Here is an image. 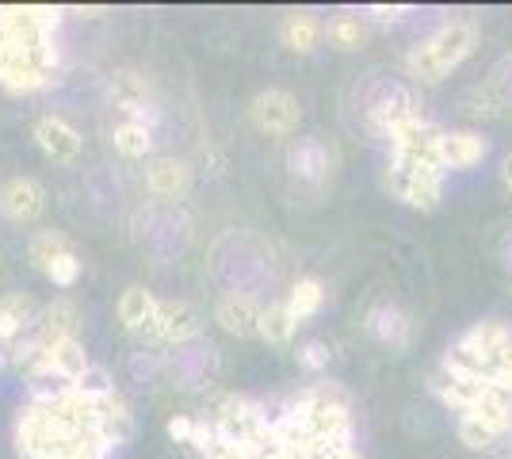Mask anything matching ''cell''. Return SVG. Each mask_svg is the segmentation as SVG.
Masks as SVG:
<instances>
[{
	"label": "cell",
	"mask_w": 512,
	"mask_h": 459,
	"mask_svg": "<svg viewBox=\"0 0 512 459\" xmlns=\"http://www.w3.org/2000/svg\"><path fill=\"white\" fill-rule=\"evenodd\" d=\"M77 329H81L77 303H73V299H54V303L46 306L35 341H39V345H50V341H62V337H77Z\"/></svg>",
	"instance_id": "26"
},
{
	"label": "cell",
	"mask_w": 512,
	"mask_h": 459,
	"mask_svg": "<svg viewBox=\"0 0 512 459\" xmlns=\"http://www.w3.org/2000/svg\"><path fill=\"white\" fill-rule=\"evenodd\" d=\"M260 310H264V306H256L253 295L230 291V295H222L218 306H214V322L226 329L230 337H256V329H260Z\"/></svg>",
	"instance_id": "15"
},
{
	"label": "cell",
	"mask_w": 512,
	"mask_h": 459,
	"mask_svg": "<svg viewBox=\"0 0 512 459\" xmlns=\"http://www.w3.org/2000/svg\"><path fill=\"white\" fill-rule=\"evenodd\" d=\"M295 329H299V318L287 310V303H272L260 310V329H256V337H264L268 345H287V341L295 337Z\"/></svg>",
	"instance_id": "28"
},
{
	"label": "cell",
	"mask_w": 512,
	"mask_h": 459,
	"mask_svg": "<svg viewBox=\"0 0 512 459\" xmlns=\"http://www.w3.org/2000/svg\"><path fill=\"white\" fill-rule=\"evenodd\" d=\"M111 146L123 153V157H150L153 127L150 123H138V119H123V123L111 131Z\"/></svg>",
	"instance_id": "27"
},
{
	"label": "cell",
	"mask_w": 512,
	"mask_h": 459,
	"mask_svg": "<svg viewBox=\"0 0 512 459\" xmlns=\"http://www.w3.org/2000/svg\"><path fill=\"white\" fill-rule=\"evenodd\" d=\"M299 364L306 372H321V368H329V345L325 341H306L299 349Z\"/></svg>",
	"instance_id": "35"
},
{
	"label": "cell",
	"mask_w": 512,
	"mask_h": 459,
	"mask_svg": "<svg viewBox=\"0 0 512 459\" xmlns=\"http://www.w3.org/2000/svg\"><path fill=\"white\" fill-rule=\"evenodd\" d=\"M35 326V303L23 291L0 295V345H16L27 329Z\"/></svg>",
	"instance_id": "22"
},
{
	"label": "cell",
	"mask_w": 512,
	"mask_h": 459,
	"mask_svg": "<svg viewBox=\"0 0 512 459\" xmlns=\"http://www.w3.org/2000/svg\"><path fill=\"white\" fill-rule=\"evenodd\" d=\"M283 303H287V310H291L299 322L302 318H314L321 306H325V284L314 280V276H302V280H295L291 295H287Z\"/></svg>",
	"instance_id": "29"
},
{
	"label": "cell",
	"mask_w": 512,
	"mask_h": 459,
	"mask_svg": "<svg viewBox=\"0 0 512 459\" xmlns=\"http://www.w3.org/2000/svg\"><path fill=\"white\" fill-rule=\"evenodd\" d=\"M493 383H501V387H509L512 391V341L505 345L501 360H497V368H493Z\"/></svg>",
	"instance_id": "41"
},
{
	"label": "cell",
	"mask_w": 512,
	"mask_h": 459,
	"mask_svg": "<svg viewBox=\"0 0 512 459\" xmlns=\"http://www.w3.org/2000/svg\"><path fill=\"white\" fill-rule=\"evenodd\" d=\"M249 123L256 134L264 138H287L299 131L302 123V104L295 92L287 88H264L249 100Z\"/></svg>",
	"instance_id": "5"
},
{
	"label": "cell",
	"mask_w": 512,
	"mask_h": 459,
	"mask_svg": "<svg viewBox=\"0 0 512 459\" xmlns=\"http://www.w3.org/2000/svg\"><path fill=\"white\" fill-rule=\"evenodd\" d=\"M214 364H218V356H214L211 345H195V349H188V352H176L169 372L180 387H203V383L211 379Z\"/></svg>",
	"instance_id": "25"
},
{
	"label": "cell",
	"mask_w": 512,
	"mask_h": 459,
	"mask_svg": "<svg viewBox=\"0 0 512 459\" xmlns=\"http://www.w3.org/2000/svg\"><path fill=\"white\" fill-rule=\"evenodd\" d=\"M409 119H421V100L406 85L383 88V96H375L371 108H367V127L375 134H383V138H390L398 127H406Z\"/></svg>",
	"instance_id": "6"
},
{
	"label": "cell",
	"mask_w": 512,
	"mask_h": 459,
	"mask_svg": "<svg viewBox=\"0 0 512 459\" xmlns=\"http://www.w3.org/2000/svg\"><path fill=\"white\" fill-rule=\"evenodd\" d=\"M490 153V142L474 131H440V165L451 169H470Z\"/></svg>",
	"instance_id": "17"
},
{
	"label": "cell",
	"mask_w": 512,
	"mask_h": 459,
	"mask_svg": "<svg viewBox=\"0 0 512 459\" xmlns=\"http://www.w3.org/2000/svg\"><path fill=\"white\" fill-rule=\"evenodd\" d=\"M73 391L81 394V398H92V402H96V398H104V394L115 391V383H111V375H107L104 368H96V364H92V368L73 383Z\"/></svg>",
	"instance_id": "34"
},
{
	"label": "cell",
	"mask_w": 512,
	"mask_h": 459,
	"mask_svg": "<svg viewBox=\"0 0 512 459\" xmlns=\"http://www.w3.org/2000/svg\"><path fill=\"white\" fill-rule=\"evenodd\" d=\"M199 329H203L199 310L192 303H184V299H169V303L157 306L150 337L161 341V345H172V349H184V345H192L195 337H199Z\"/></svg>",
	"instance_id": "7"
},
{
	"label": "cell",
	"mask_w": 512,
	"mask_h": 459,
	"mask_svg": "<svg viewBox=\"0 0 512 459\" xmlns=\"http://www.w3.org/2000/svg\"><path fill=\"white\" fill-rule=\"evenodd\" d=\"M214 433L222 440H234L241 448H249L253 456L272 448V417L264 414V406L253 398L230 394L218 402L214 410Z\"/></svg>",
	"instance_id": "3"
},
{
	"label": "cell",
	"mask_w": 512,
	"mask_h": 459,
	"mask_svg": "<svg viewBox=\"0 0 512 459\" xmlns=\"http://www.w3.org/2000/svg\"><path fill=\"white\" fill-rule=\"evenodd\" d=\"M325 39V23L314 12H287L279 23V43L291 54H314Z\"/></svg>",
	"instance_id": "19"
},
{
	"label": "cell",
	"mask_w": 512,
	"mask_h": 459,
	"mask_svg": "<svg viewBox=\"0 0 512 459\" xmlns=\"http://www.w3.org/2000/svg\"><path fill=\"white\" fill-rule=\"evenodd\" d=\"M505 257H509V264H512V238H509V245H505Z\"/></svg>",
	"instance_id": "43"
},
{
	"label": "cell",
	"mask_w": 512,
	"mask_h": 459,
	"mask_svg": "<svg viewBox=\"0 0 512 459\" xmlns=\"http://www.w3.org/2000/svg\"><path fill=\"white\" fill-rule=\"evenodd\" d=\"M478 46V27L474 20H448L444 27H436L428 39L409 50L406 69L409 81L417 85H440L444 77H451V69H459L474 54Z\"/></svg>",
	"instance_id": "1"
},
{
	"label": "cell",
	"mask_w": 512,
	"mask_h": 459,
	"mask_svg": "<svg viewBox=\"0 0 512 459\" xmlns=\"http://www.w3.org/2000/svg\"><path fill=\"white\" fill-rule=\"evenodd\" d=\"M459 440L467 444L470 452H482V448H490L493 440H497V433H493V429H486L478 417L463 414V417H459Z\"/></svg>",
	"instance_id": "33"
},
{
	"label": "cell",
	"mask_w": 512,
	"mask_h": 459,
	"mask_svg": "<svg viewBox=\"0 0 512 459\" xmlns=\"http://www.w3.org/2000/svg\"><path fill=\"white\" fill-rule=\"evenodd\" d=\"M367 329H371V337L386 345L390 352H406L409 341H413V322H409L406 310H398V306H375L371 314H367Z\"/></svg>",
	"instance_id": "16"
},
{
	"label": "cell",
	"mask_w": 512,
	"mask_h": 459,
	"mask_svg": "<svg viewBox=\"0 0 512 459\" xmlns=\"http://www.w3.org/2000/svg\"><path fill=\"white\" fill-rule=\"evenodd\" d=\"M367 16H371L375 23H402L409 16V8L406 4H371Z\"/></svg>",
	"instance_id": "39"
},
{
	"label": "cell",
	"mask_w": 512,
	"mask_h": 459,
	"mask_svg": "<svg viewBox=\"0 0 512 459\" xmlns=\"http://www.w3.org/2000/svg\"><path fill=\"white\" fill-rule=\"evenodd\" d=\"M92 406H96V437L104 440L107 448L127 444L130 433H134V414H130L127 398L119 391H111L104 398H96Z\"/></svg>",
	"instance_id": "13"
},
{
	"label": "cell",
	"mask_w": 512,
	"mask_h": 459,
	"mask_svg": "<svg viewBox=\"0 0 512 459\" xmlns=\"http://www.w3.org/2000/svg\"><path fill=\"white\" fill-rule=\"evenodd\" d=\"M146 188L161 203L188 199V192H192V169H188V161H180V157H153L150 169H146Z\"/></svg>",
	"instance_id": "11"
},
{
	"label": "cell",
	"mask_w": 512,
	"mask_h": 459,
	"mask_svg": "<svg viewBox=\"0 0 512 459\" xmlns=\"http://www.w3.org/2000/svg\"><path fill=\"white\" fill-rule=\"evenodd\" d=\"M107 452H111V448L92 433V437H85L81 444H73V448L65 452V459H107Z\"/></svg>",
	"instance_id": "36"
},
{
	"label": "cell",
	"mask_w": 512,
	"mask_h": 459,
	"mask_svg": "<svg viewBox=\"0 0 512 459\" xmlns=\"http://www.w3.org/2000/svg\"><path fill=\"white\" fill-rule=\"evenodd\" d=\"M512 341V329L501 326V322H478V326H470L463 337H459V345L470 352H478L486 364H490V372L497 368V360H501V352L505 345Z\"/></svg>",
	"instance_id": "24"
},
{
	"label": "cell",
	"mask_w": 512,
	"mask_h": 459,
	"mask_svg": "<svg viewBox=\"0 0 512 459\" xmlns=\"http://www.w3.org/2000/svg\"><path fill=\"white\" fill-rule=\"evenodd\" d=\"M287 417L299 425L306 437L321 440V444H337V440H352V414H348V398L341 387L333 383H318L310 391H302L287 406Z\"/></svg>",
	"instance_id": "2"
},
{
	"label": "cell",
	"mask_w": 512,
	"mask_h": 459,
	"mask_svg": "<svg viewBox=\"0 0 512 459\" xmlns=\"http://www.w3.org/2000/svg\"><path fill=\"white\" fill-rule=\"evenodd\" d=\"M203 459H256L249 448H241V444H234V440H222L214 437V444L207 448V456Z\"/></svg>",
	"instance_id": "37"
},
{
	"label": "cell",
	"mask_w": 512,
	"mask_h": 459,
	"mask_svg": "<svg viewBox=\"0 0 512 459\" xmlns=\"http://www.w3.org/2000/svg\"><path fill=\"white\" fill-rule=\"evenodd\" d=\"M46 211V192L35 176H12L0 184V215L8 222H35Z\"/></svg>",
	"instance_id": "9"
},
{
	"label": "cell",
	"mask_w": 512,
	"mask_h": 459,
	"mask_svg": "<svg viewBox=\"0 0 512 459\" xmlns=\"http://www.w3.org/2000/svg\"><path fill=\"white\" fill-rule=\"evenodd\" d=\"M43 364L46 368H54L65 383H77V379L92 368V360H88V349L81 337H62V341L43 345Z\"/></svg>",
	"instance_id": "18"
},
{
	"label": "cell",
	"mask_w": 512,
	"mask_h": 459,
	"mask_svg": "<svg viewBox=\"0 0 512 459\" xmlns=\"http://www.w3.org/2000/svg\"><path fill=\"white\" fill-rule=\"evenodd\" d=\"M169 437L180 444V448H188L192 444V433H195V417H188V414H176V417H169Z\"/></svg>",
	"instance_id": "38"
},
{
	"label": "cell",
	"mask_w": 512,
	"mask_h": 459,
	"mask_svg": "<svg viewBox=\"0 0 512 459\" xmlns=\"http://www.w3.org/2000/svg\"><path fill=\"white\" fill-rule=\"evenodd\" d=\"M318 459H360L352 440H337V444H321Z\"/></svg>",
	"instance_id": "40"
},
{
	"label": "cell",
	"mask_w": 512,
	"mask_h": 459,
	"mask_svg": "<svg viewBox=\"0 0 512 459\" xmlns=\"http://www.w3.org/2000/svg\"><path fill=\"white\" fill-rule=\"evenodd\" d=\"M107 96H111V104L123 111V119H138V123H157V108H153L150 100V88L146 81L138 77V73H130V69H119L111 81H107Z\"/></svg>",
	"instance_id": "10"
},
{
	"label": "cell",
	"mask_w": 512,
	"mask_h": 459,
	"mask_svg": "<svg viewBox=\"0 0 512 459\" xmlns=\"http://www.w3.org/2000/svg\"><path fill=\"white\" fill-rule=\"evenodd\" d=\"M386 188L402 199L413 211H436L444 199V176L436 173H413V169H398L390 165L386 173Z\"/></svg>",
	"instance_id": "8"
},
{
	"label": "cell",
	"mask_w": 512,
	"mask_h": 459,
	"mask_svg": "<svg viewBox=\"0 0 512 459\" xmlns=\"http://www.w3.org/2000/svg\"><path fill=\"white\" fill-rule=\"evenodd\" d=\"M490 383L493 379H474V375H459V372L440 368V372L432 375V394H436L444 406L459 410V417H463L474 410V402L482 398V391H486Z\"/></svg>",
	"instance_id": "14"
},
{
	"label": "cell",
	"mask_w": 512,
	"mask_h": 459,
	"mask_svg": "<svg viewBox=\"0 0 512 459\" xmlns=\"http://www.w3.org/2000/svg\"><path fill=\"white\" fill-rule=\"evenodd\" d=\"M35 142H39V150L50 157V161H58V165H69V161H77L81 157V131L62 119V115H43L39 123H35Z\"/></svg>",
	"instance_id": "12"
},
{
	"label": "cell",
	"mask_w": 512,
	"mask_h": 459,
	"mask_svg": "<svg viewBox=\"0 0 512 459\" xmlns=\"http://www.w3.org/2000/svg\"><path fill=\"white\" fill-rule=\"evenodd\" d=\"M157 306L161 299L146 291L142 284H130L123 295H119V306H115V314H119V322L127 333H150L153 318H157Z\"/></svg>",
	"instance_id": "21"
},
{
	"label": "cell",
	"mask_w": 512,
	"mask_h": 459,
	"mask_svg": "<svg viewBox=\"0 0 512 459\" xmlns=\"http://www.w3.org/2000/svg\"><path fill=\"white\" fill-rule=\"evenodd\" d=\"M501 184H505V188L512 192V153L505 157V165H501Z\"/></svg>",
	"instance_id": "42"
},
{
	"label": "cell",
	"mask_w": 512,
	"mask_h": 459,
	"mask_svg": "<svg viewBox=\"0 0 512 459\" xmlns=\"http://www.w3.org/2000/svg\"><path fill=\"white\" fill-rule=\"evenodd\" d=\"M43 276L50 280V284H58V287H73L77 280H81V257H77V253H62L58 261L46 264Z\"/></svg>",
	"instance_id": "32"
},
{
	"label": "cell",
	"mask_w": 512,
	"mask_h": 459,
	"mask_svg": "<svg viewBox=\"0 0 512 459\" xmlns=\"http://www.w3.org/2000/svg\"><path fill=\"white\" fill-rule=\"evenodd\" d=\"M287 165H291V173L306 180V184H325V176H329V165H333V157L325 150V142L321 138H299L291 153H287Z\"/></svg>",
	"instance_id": "20"
},
{
	"label": "cell",
	"mask_w": 512,
	"mask_h": 459,
	"mask_svg": "<svg viewBox=\"0 0 512 459\" xmlns=\"http://www.w3.org/2000/svg\"><path fill=\"white\" fill-rule=\"evenodd\" d=\"M470 417H478V421H482L486 429H493L497 437L512 433V391L501 387V383H490V387L482 391V398L474 402Z\"/></svg>",
	"instance_id": "23"
},
{
	"label": "cell",
	"mask_w": 512,
	"mask_h": 459,
	"mask_svg": "<svg viewBox=\"0 0 512 459\" xmlns=\"http://www.w3.org/2000/svg\"><path fill=\"white\" fill-rule=\"evenodd\" d=\"M58 69V46H43V50H27V46H12L0 39V88L12 96H27L54 77Z\"/></svg>",
	"instance_id": "4"
},
{
	"label": "cell",
	"mask_w": 512,
	"mask_h": 459,
	"mask_svg": "<svg viewBox=\"0 0 512 459\" xmlns=\"http://www.w3.org/2000/svg\"><path fill=\"white\" fill-rule=\"evenodd\" d=\"M325 39L333 50H341V54H352V50H360L363 39H367V31H363V20L360 16H352V12H341V16H333L329 27H325Z\"/></svg>",
	"instance_id": "30"
},
{
	"label": "cell",
	"mask_w": 512,
	"mask_h": 459,
	"mask_svg": "<svg viewBox=\"0 0 512 459\" xmlns=\"http://www.w3.org/2000/svg\"><path fill=\"white\" fill-rule=\"evenodd\" d=\"M62 253H73V245H69V238H65L62 230H39L35 238H31V245H27V257H31V264L43 272L50 261H58Z\"/></svg>",
	"instance_id": "31"
}]
</instances>
